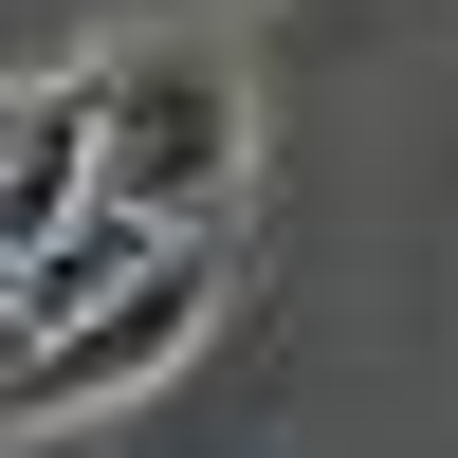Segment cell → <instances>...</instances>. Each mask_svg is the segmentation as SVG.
<instances>
[{"label": "cell", "mask_w": 458, "mask_h": 458, "mask_svg": "<svg viewBox=\"0 0 458 458\" xmlns=\"http://www.w3.org/2000/svg\"><path fill=\"white\" fill-rule=\"evenodd\" d=\"M110 202L183 220V239L239 202V55L220 37H129L110 55Z\"/></svg>", "instance_id": "6da1fadb"}, {"label": "cell", "mask_w": 458, "mask_h": 458, "mask_svg": "<svg viewBox=\"0 0 458 458\" xmlns=\"http://www.w3.org/2000/svg\"><path fill=\"white\" fill-rule=\"evenodd\" d=\"M202 330H220V220H202V239H165V257H147L129 293H110V312L37 330V349H19V386H0V403H19V440H55L73 403H129V386H165V367L202 349Z\"/></svg>", "instance_id": "7a4b0ae2"}, {"label": "cell", "mask_w": 458, "mask_h": 458, "mask_svg": "<svg viewBox=\"0 0 458 458\" xmlns=\"http://www.w3.org/2000/svg\"><path fill=\"white\" fill-rule=\"evenodd\" d=\"M92 202H110V55L92 73H37L19 129H0V276H19L37 239H73Z\"/></svg>", "instance_id": "3957f363"}, {"label": "cell", "mask_w": 458, "mask_h": 458, "mask_svg": "<svg viewBox=\"0 0 458 458\" xmlns=\"http://www.w3.org/2000/svg\"><path fill=\"white\" fill-rule=\"evenodd\" d=\"M165 239H183V220H147V202H92L73 239H37V257H19V349H37V330H73V312H110Z\"/></svg>", "instance_id": "277c9868"}]
</instances>
